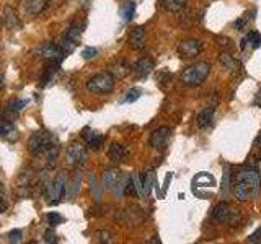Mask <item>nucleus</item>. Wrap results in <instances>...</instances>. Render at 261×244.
<instances>
[{
    "mask_svg": "<svg viewBox=\"0 0 261 244\" xmlns=\"http://www.w3.org/2000/svg\"><path fill=\"white\" fill-rule=\"evenodd\" d=\"M7 210V203L0 200V214H4V211Z\"/></svg>",
    "mask_w": 261,
    "mask_h": 244,
    "instance_id": "c9c22d12",
    "label": "nucleus"
},
{
    "mask_svg": "<svg viewBox=\"0 0 261 244\" xmlns=\"http://www.w3.org/2000/svg\"><path fill=\"white\" fill-rule=\"evenodd\" d=\"M114 78L110 72H101L96 73L87 81V89L93 95H108L114 88Z\"/></svg>",
    "mask_w": 261,
    "mask_h": 244,
    "instance_id": "20e7f679",
    "label": "nucleus"
},
{
    "mask_svg": "<svg viewBox=\"0 0 261 244\" xmlns=\"http://www.w3.org/2000/svg\"><path fill=\"white\" fill-rule=\"evenodd\" d=\"M248 46H250L251 49H258V47H261V35H259L258 31H250L248 35L242 39L240 47H242V49H247Z\"/></svg>",
    "mask_w": 261,
    "mask_h": 244,
    "instance_id": "a211bd4d",
    "label": "nucleus"
},
{
    "mask_svg": "<svg viewBox=\"0 0 261 244\" xmlns=\"http://www.w3.org/2000/svg\"><path fill=\"white\" fill-rule=\"evenodd\" d=\"M47 2H49V0H47Z\"/></svg>",
    "mask_w": 261,
    "mask_h": 244,
    "instance_id": "ea45409f",
    "label": "nucleus"
},
{
    "mask_svg": "<svg viewBox=\"0 0 261 244\" xmlns=\"http://www.w3.org/2000/svg\"><path fill=\"white\" fill-rule=\"evenodd\" d=\"M67 165L70 166H84L87 163L88 158V151H87V146L84 143H79V142H73L69 150H67Z\"/></svg>",
    "mask_w": 261,
    "mask_h": 244,
    "instance_id": "1a4fd4ad",
    "label": "nucleus"
},
{
    "mask_svg": "<svg viewBox=\"0 0 261 244\" xmlns=\"http://www.w3.org/2000/svg\"><path fill=\"white\" fill-rule=\"evenodd\" d=\"M114 78H124L127 77L130 72H133V67L126 62V60H116L114 64L110 65V70H108Z\"/></svg>",
    "mask_w": 261,
    "mask_h": 244,
    "instance_id": "ddd939ff",
    "label": "nucleus"
},
{
    "mask_svg": "<svg viewBox=\"0 0 261 244\" xmlns=\"http://www.w3.org/2000/svg\"><path fill=\"white\" fill-rule=\"evenodd\" d=\"M67 182H65V173L64 171H61L59 174L56 176L54 181L51 182H46L44 186V192L49 199H51V203H56V202H59L62 197H64V194H65V186Z\"/></svg>",
    "mask_w": 261,
    "mask_h": 244,
    "instance_id": "423d86ee",
    "label": "nucleus"
},
{
    "mask_svg": "<svg viewBox=\"0 0 261 244\" xmlns=\"http://www.w3.org/2000/svg\"><path fill=\"white\" fill-rule=\"evenodd\" d=\"M28 104V101L27 100H20V98H15V100H12L10 103L7 104V112H10V114H18L24 106Z\"/></svg>",
    "mask_w": 261,
    "mask_h": 244,
    "instance_id": "393cba45",
    "label": "nucleus"
},
{
    "mask_svg": "<svg viewBox=\"0 0 261 244\" xmlns=\"http://www.w3.org/2000/svg\"><path fill=\"white\" fill-rule=\"evenodd\" d=\"M134 13H136V4L134 2H126L121 8V15H122V20L126 23H129L130 20L134 18Z\"/></svg>",
    "mask_w": 261,
    "mask_h": 244,
    "instance_id": "a878e982",
    "label": "nucleus"
},
{
    "mask_svg": "<svg viewBox=\"0 0 261 244\" xmlns=\"http://www.w3.org/2000/svg\"><path fill=\"white\" fill-rule=\"evenodd\" d=\"M129 181V176H126L122 171L116 169V168H110L103 173V184L108 191H111L113 194L121 195L124 194L126 184Z\"/></svg>",
    "mask_w": 261,
    "mask_h": 244,
    "instance_id": "7ed1b4c3",
    "label": "nucleus"
},
{
    "mask_svg": "<svg viewBox=\"0 0 261 244\" xmlns=\"http://www.w3.org/2000/svg\"><path fill=\"white\" fill-rule=\"evenodd\" d=\"M44 241L46 242H57V234L53 230H47L44 233Z\"/></svg>",
    "mask_w": 261,
    "mask_h": 244,
    "instance_id": "473e14b6",
    "label": "nucleus"
},
{
    "mask_svg": "<svg viewBox=\"0 0 261 244\" xmlns=\"http://www.w3.org/2000/svg\"><path fill=\"white\" fill-rule=\"evenodd\" d=\"M251 13H253V12H251ZM251 13H247V15H243L242 18H239V20H237V21H235V28L239 29V31H242V29H243L245 26H247V24H248V21H250V20L253 18V16H250Z\"/></svg>",
    "mask_w": 261,
    "mask_h": 244,
    "instance_id": "c756f323",
    "label": "nucleus"
},
{
    "mask_svg": "<svg viewBox=\"0 0 261 244\" xmlns=\"http://www.w3.org/2000/svg\"><path fill=\"white\" fill-rule=\"evenodd\" d=\"M100 241H101V242H110V241H111V233H110V231H103V233H100Z\"/></svg>",
    "mask_w": 261,
    "mask_h": 244,
    "instance_id": "72a5a7b5",
    "label": "nucleus"
},
{
    "mask_svg": "<svg viewBox=\"0 0 261 244\" xmlns=\"http://www.w3.org/2000/svg\"><path fill=\"white\" fill-rule=\"evenodd\" d=\"M57 145V137L51 132H47V130H38L35 132L28 140V150L33 153V155H38L41 151L47 150L49 146H54Z\"/></svg>",
    "mask_w": 261,
    "mask_h": 244,
    "instance_id": "39448f33",
    "label": "nucleus"
},
{
    "mask_svg": "<svg viewBox=\"0 0 261 244\" xmlns=\"http://www.w3.org/2000/svg\"><path fill=\"white\" fill-rule=\"evenodd\" d=\"M85 140H87L88 148H92V150H98V148H100V146L103 145V142H105V137H103L101 134L92 132V134L85 135Z\"/></svg>",
    "mask_w": 261,
    "mask_h": 244,
    "instance_id": "b1692460",
    "label": "nucleus"
},
{
    "mask_svg": "<svg viewBox=\"0 0 261 244\" xmlns=\"http://www.w3.org/2000/svg\"><path fill=\"white\" fill-rule=\"evenodd\" d=\"M259 189V174L253 169H245L237 177L235 184V199L239 202H245L258 195Z\"/></svg>",
    "mask_w": 261,
    "mask_h": 244,
    "instance_id": "f257e3e1",
    "label": "nucleus"
},
{
    "mask_svg": "<svg viewBox=\"0 0 261 244\" xmlns=\"http://www.w3.org/2000/svg\"><path fill=\"white\" fill-rule=\"evenodd\" d=\"M153 67H155V62L150 59V57H144V59H141L139 60L134 67H133V72L136 73L137 77H141V78H144V77H147L149 73L153 70Z\"/></svg>",
    "mask_w": 261,
    "mask_h": 244,
    "instance_id": "4468645a",
    "label": "nucleus"
},
{
    "mask_svg": "<svg viewBox=\"0 0 261 244\" xmlns=\"http://www.w3.org/2000/svg\"><path fill=\"white\" fill-rule=\"evenodd\" d=\"M220 62H222L225 65V69H228V70H239V67H240V64L228 54H222V57H220Z\"/></svg>",
    "mask_w": 261,
    "mask_h": 244,
    "instance_id": "bb28decb",
    "label": "nucleus"
},
{
    "mask_svg": "<svg viewBox=\"0 0 261 244\" xmlns=\"http://www.w3.org/2000/svg\"><path fill=\"white\" fill-rule=\"evenodd\" d=\"M4 85H5V81H4V75H0V89H4Z\"/></svg>",
    "mask_w": 261,
    "mask_h": 244,
    "instance_id": "58836bf2",
    "label": "nucleus"
},
{
    "mask_svg": "<svg viewBox=\"0 0 261 244\" xmlns=\"http://www.w3.org/2000/svg\"><path fill=\"white\" fill-rule=\"evenodd\" d=\"M141 95H142V92L139 88H130L129 92L124 95V98L121 100V103H134L141 98Z\"/></svg>",
    "mask_w": 261,
    "mask_h": 244,
    "instance_id": "cd10ccee",
    "label": "nucleus"
},
{
    "mask_svg": "<svg viewBox=\"0 0 261 244\" xmlns=\"http://www.w3.org/2000/svg\"><path fill=\"white\" fill-rule=\"evenodd\" d=\"M212 222L214 223H233L239 215H237V210H233L228 203L220 202L216 205V208L212 210Z\"/></svg>",
    "mask_w": 261,
    "mask_h": 244,
    "instance_id": "6e6552de",
    "label": "nucleus"
},
{
    "mask_svg": "<svg viewBox=\"0 0 261 244\" xmlns=\"http://www.w3.org/2000/svg\"><path fill=\"white\" fill-rule=\"evenodd\" d=\"M46 7H47V0H27V4H24L27 12L33 16H38Z\"/></svg>",
    "mask_w": 261,
    "mask_h": 244,
    "instance_id": "6ab92c4d",
    "label": "nucleus"
},
{
    "mask_svg": "<svg viewBox=\"0 0 261 244\" xmlns=\"http://www.w3.org/2000/svg\"><path fill=\"white\" fill-rule=\"evenodd\" d=\"M211 72V67L207 62H198V64H193L190 67H186L181 72V81L185 85H190V86H198L201 85L204 80L207 78Z\"/></svg>",
    "mask_w": 261,
    "mask_h": 244,
    "instance_id": "f03ea898",
    "label": "nucleus"
},
{
    "mask_svg": "<svg viewBox=\"0 0 261 244\" xmlns=\"http://www.w3.org/2000/svg\"><path fill=\"white\" fill-rule=\"evenodd\" d=\"M171 140V129L170 127H159L153 130L150 135V145L155 150H165Z\"/></svg>",
    "mask_w": 261,
    "mask_h": 244,
    "instance_id": "9d476101",
    "label": "nucleus"
},
{
    "mask_svg": "<svg viewBox=\"0 0 261 244\" xmlns=\"http://www.w3.org/2000/svg\"><path fill=\"white\" fill-rule=\"evenodd\" d=\"M178 52L183 59H194L201 52V43L196 39H185L178 44Z\"/></svg>",
    "mask_w": 261,
    "mask_h": 244,
    "instance_id": "9b49d317",
    "label": "nucleus"
},
{
    "mask_svg": "<svg viewBox=\"0 0 261 244\" xmlns=\"http://www.w3.org/2000/svg\"><path fill=\"white\" fill-rule=\"evenodd\" d=\"M186 4H188V0H160V5L165 8V10L173 12V13L181 12L186 7Z\"/></svg>",
    "mask_w": 261,
    "mask_h": 244,
    "instance_id": "aec40b11",
    "label": "nucleus"
},
{
    "mask_svg": "<svg viewBox=\"0 0 261 244\" xmlns=\"http://www.w3.org/2000/svg\"><path fill=\"white\" fill-rule=\"evenodd\" d=\"M36 54L41 57V59H44L47 62H62L64 57L67 55L64 52V49L59 46V44H54V43H44L41 44L38 49H36Z\"/></svg>",
    "mask_w": 261,
    "mask_h": 244,
    "instance_id": "0eeeda50",
    "label": "nucleus"
},
{
    "mask_svg": "<svg viewBox=\"0 0 261 244\" xmlns=\"http://www.w3.org/2000/svg\"><path fill=\"white\" fill-rule=\"evenodd\" d=\"M4 23L7 24L10 29H15L20 26L18 23V15L15 13V10H12V8H7V10L4 12Z\"/></svg>",
    "mask_w": 261,
    "mask_h": 244,
    "instance_id": "5701e85b",
    "label": "nucleus"
},
{
    "mask_svg": "<svg viewBox=\"0 0 261 244\" xmlns=\"http://www.w3.org/2000/svg\"><path fill=\"white\" fill-rule=\"evenodd\" d=\"M212 119H214V108L212 106H209V108H204L201 112H199V116H198V126L201 129L204 127H209L211 126V122Z\"/></svg>",
    "mask_w": 261,
    "mask_h": 244,
    "instance_id": "412c9836",
    "label": "nucleus"
},
{
    "mask_svg": "<svg viewBox=\"0 0 261 244\" xmlns=\"http://www.w3.org/2000/svg\"><path fill=\"white\" fill-rule=\"evenodd\" d=\"M127 43L130 46V49H134V51H141V49L145 47L147 44V35H145V29L137 26L134 29H130L129 33V38H127Z\"/></svg>",
    "mask_w": 261,
    "mask_h": 244,
    "instance_id": "f8f14e48",
    "label": "nucleus"
},
{
    "mask_svg": "<svg viewBox=\"0 0 261 244\" xmlns=\"http://www.w3.org/2000/svg\"><path fill=\"white\" fill-rule=\"evenodd\" d=\"M98 54V51L95 47H85L84 51H82V57L84 59H92V57H95Z\"/></svg>",
    "mask_w": 261,
    "mask_h": 244,
    "instance_id": "2f4dec72",
    "label": "nucleus"
},
{
    "mask_svg": "<svg viewBox=\"0 0 261 244\" xmlns=\"http://www.w3.org/2000/svg\"><path fill=\"white\" fill-rule=\"evenodd\" d=\"M47 225H51V226H57V225H61L65 222V218L62 215H59L57 211H51V214H47Z\"/></svg>",
    "mask_w": 261,
    "mask_h": 244,
    "instance_id": "c85d7f7f",
    "label": "nucleus"
},
{
    "mask_svg": "<svg viewBox=\"0 0 261 244\" xmlns=\"http://www.w3.org/2000/svg\"><path fill=\"white\" fill-rule=\"evenodd\" d=\"M82 31H84V24L79 23V21H73V23L69 24V28H67V31H65L64 38H65V39H69V41H72V43L79 44L80 36H82Z\"/></svg>",
    "mask_w": 261,
    "mask_h": 244,
    "instance_id": "dca6fc26",
    "label": "nucleus"
},
{
    "mask_svg": "<svg viewBox=\"0 0 261 244\" xmlns=\"http://www.w3.org/2000/svg\"><path fill=\"white\" fill-rule=\"evenodd\" d=\"M255 143H256L258 148H261V132H259V135L256 137V142H255Z\"/></svg>",
    "mask_w": 261,
    "mask_h": 244,
    "instance_id": "4c0bfd02",
    "label": "nucleus"
},
{
    "mask_svg": "<svg viewBox=\"0 0 261 244\" xmlns=\"http://www.w3.org/2000/svg\"><path fill=\"white\" fill-rule=\"evenodd\" d=\"M255 103L259 106V108H261V89H259V92H258V95H256V100H255Z\"/></svg>",
    "mask_w": 261,
    "mask_h": 244,
    "instance_id": "e433bc0d",
    "label": "nucleus"
},
{
    "mask_svg": "<svg viewBox=\"0 0 261 244\" xmlns=\"http://www.w3.org/2000/svg\"><path fill=\"white\" fill-rule=\"evenodd\" d=\"M248 241H250V242H255V241L261 242V228L258 230V233H255V234H251V236H250Z\"/></svg>",
    "mask_w": 261,
    "mask_h": 244,
    "instance_id": "f704fd0d",
    "label": "nucleus"
},
{
    "mask_svg": "<svg viewBox=\"0 0 261 244\" xmlns=\"http://www.w3.org/2000/svg\"><path fill=\"white\" fill-rule=\"evenodd\" d=\"M108 157H110V160L114 161V163H121V161H124V160H126V157H127V150H126L122 145H119V143H113V145L110 146V150H108Z\"/></svg>",
    "mask_w": 261,
    "mask_h": 244,
    "instance_id": "f3484780",
    "label": "nucleus"
},
{
    "mask_svg": "<svg viewBox=\"0 0 261 244\" xmlns=\"http://www.w3.org/2000/svg\"><path fill=\"white\" fill-rule=\"evenodd\" d=\"M21 238H23L21 230H12L8 233V241L10 242H21Z\"/></svg>",
    "mask_w": 261,
    "mask_h": 244,
    "instance_id": "7c9ffc66",
    "label": "nucleus"
},
{
    "mask_svg": "<svg viewBox=\"0 0 261 244\" xmlns=\"http://www.w3.org/2000/svg\"><path fill=\"white\" fill-rule=\"evenodd\" d=\"M0 137L7 138V140L18 138V130L10 119H0Z\"/></svg>",
    "mask_w": 261,
    "mask_h": 244,
    "instance_id": "2eb2a0df",
    "label": "nucleus"
},
{
    "mask_svg": "<svg viewBox=\"0 0 261 244\" xmlns=\"http://www.w3.org/2000/svg\"><path fill=\"white\" fill-rule=\"evenodd\" d=\"M57 70H59V62H49V65L43 73V77H41V86H46L49 81L54 78Z\"/></svg>",
    "mask_w": 261,
    "mask_h": 244,
    "instance_id": "4be33fe9",
    "label": "nucleus"
}]
</instances>
